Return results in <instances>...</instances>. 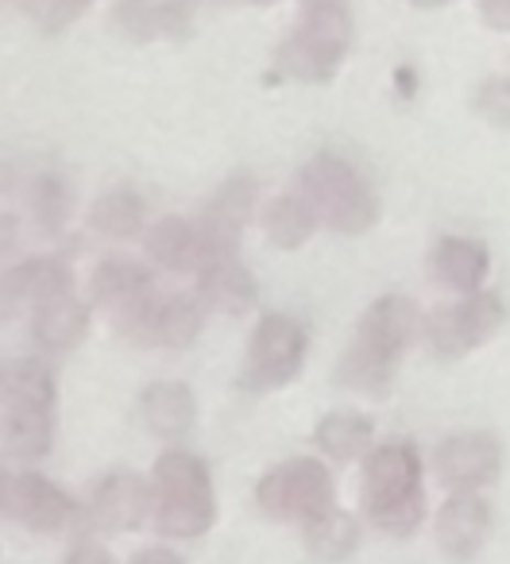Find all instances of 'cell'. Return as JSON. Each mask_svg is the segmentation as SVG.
I'll return each instance as SVG.
<instances>
[{
    "mask_svg": "<svg viewBox=\"0 0 510 564\" xmlns=\"http://www.w3.org/2000/svg\"><path fill=\"white\" fill-rule=\"evenodd\" d=\"M109 28L128 43H151L189 28V0H117Z\"/></svg>",
    "mask_w": 510,
    "mask_h": 564,
    "instance_id": "4fadbf2b",
    "label": "cell"
},
{
    "mask_svg": "<svg viewBox=\"0 0 510 564\" xmlns=\"http://www.w3.org/2000/svg\"><path fill=\"white\" fill-rule=\"evenodd\" d=\"M417 9H441V4H448V0H414Z\"/></svg>",
    "mask_w": 510,
    "mask_h": 564,
    "instance_id": "8d00e7d4",
    "label": "cell"
},
{
    "mask_svg": "<svg viewBox=\"0 0 510 564\" xmlns=\"http://www.w3.org/2000/svg\"><path fill=\"white\" fill-rule=\"evenodd\" d=\"M86 325H89V306H82L70 291V294H58V299L35 306L32 337L40 340L47 352H66V348H74L82 337H86Z\"/></svg>",
    "mask_w": 510,
    "mask_h": 564,
    "instance_id": "d6986e66",
    "label": "cell"
},
{
    "mask_svg": "<svg viewBox=\"0 0 510 564\" xmlns=\"http://www.w3.org/2000/svg\"><path fill=\"white\" fill-rule=\"evenodd\" d=\"M479 17L495 32H510V0H479Z\"/></svg>",
    "mask_w": 510,
    "mask_h": 564,
    "instance_id": "4dcf8cb0",
    "label": "cell"
},
{
    "mask_svg": "<svg viewBox=\"0 0 510 564\" xmlns=\"http://www.w3.org/2000/svg\"><path fill=\"white\" fill-rule=\"evenodd\" d=\"M0 510L40 533L66 530L78 514V507L63 487L43 479L40 471L24 468H0Z\"/></svg>",
    "mask_w": 510,
    "mask_h": 564,
    "instance_id": "ba28073f",
    "label": "cell"
},
{
    "mask_svg": "<svg viewBox=\"0 0 510 564\" xmlns=\"http://www.w3.org/2000/svg\"><path fill=\"white\" fill-rule=\"evenodd\" d=\"M132 564H182L171 549H143V553L132 556Z\"/></svg>",
    "mask_w": 510,
    "mask_h": 564,
    "instance_id": "836d02e7",
    "label": "cell"
},
{
    "mask_svg": "<svg viewBox=\"0 0 510 564\" xmlns=\"http://www.w3.org/2000/svg\"><path fill=\"white\" fill-rule=\"evenodd\" d=\"M487 525H491V514H487V502L476 499L471 491H460L441 507L437 514V538L441 549L456 561H468L476 556V549L484 545Z\"/></svg>",
    "mask_w": 510,
    "mask_h": 564,
    "instance_id": "e0dca14e",
    "label": "cell"
},
{
    "mask_svg": "<svg viewBox=\"0 0 510 564\" xmlns=\"http://www.w3.org/2000/svg\"><path fill=\"white\" fill-rule=\"evenodd\" d=\"M143 422L155 437H182L194 430V391L186 383H151L140 399Z\"/></svg>",
    "mask_w": 510,
    "mask_h": 564,
    "instance_id": "ffe728a7",
    "label": "cell"
},
{
    "mask_svg": "<svg viewBox=\"0 0 510 564\" xmlns=\"http://www.w3.org/2000/svg\"><path fill=\"white\" fill-rule=\"evenodd\" d=\"M9 182H12V163L4 155H0V194L9 189Z\"/></svg>",
    "mask_w": 510,
    "mask_h": 564,
    "instance_id": "d590c367",
    "label": "cell"
},
{
    "mask_svg": "<svg viewBox=\"0 0 510 564\" xmlns=\"http://www.w3.org/2000/svg\"><path fill=\"white\" fill-rule=\"evenodd\" d=\"M417 333V306L402 294H387V299L371 302L368 314L356 333V345L348 348L345 364H340V379L352 391L383 394L391 387L394 364L406 352V345Z\"/></svg>",
    "mask_w": 510,
    "mask_h": 564,
    "instance_id": "6da1fadb",
    "label": "cell"
},
{
    "mask_svg": "<svg viewBox=\"0 0 510 564\" xmlns=\"http://www.w3.org/2000/svg\"><path fill=\"white\" fill-rule=\"evenodd\" d=\"M151 507V491L135 471H112L94 491V522L101 530H135Z\"/></svg>",
    "mask_w": 510,
    "mask_h": 564,
    "instance_id": "2e32d148",
    "label": "cell"
},
{
    "mask_svg": "<svg viewBox=\"0 0 510 564\" xmlns=\"http://www.w3.org/2000/svg\"><path fill=\"white\" fill-rule=\"evenodd\" d=\"M302 360H306V329L286 314H268L251 333L240 383L248 391H275L299 376Z\"/></svg>",
    "mask_w": 510,
    "mask_h": 564,
    "instance_id": "52a82bcc",
    "label": "cell"
},
{
    "mask_svg": "<svg viewBox=\"0 0 510 564\" xmlns=\"http://www.w3.org/2000/svg\"><path fill=\"white\" fill-rule=\"evenodd\" d=\"M197 299L220 314H243L256 306V279L243 271L232 251H217L197 263Z\"/></svg>",
    "mask_w": 510,
    "mask_h": 564,
    "instance_id": "7c38bea8",
    "label": "cell"
},
{
    "mask_svg": "<svg viewBox=\"0 0 510 564\" xmlns=\"http://www.w3.org/2000/svg\"><path fill=\"white\" fill-rule=\"evenodd\" d=\"M66 564H112V556L105 553L101 545H94V541H86V545H78L70 553V561Z\"/></svg>",
    "mask_w": 510,
    "mask_h": 564,
    "instance_id": "1f68e13d",
    "label": "cell"
},
{
    "mask_svg": "<svg viewBox=\"0 0 510 564\" xmlns=\"http://www.w3.org/2000/svg\"><path fill=\"white\" fill-rule=\"evenodd\" d=\"M260 507L286 522H317L333 510V479L317 460H286L260 479Z\"/></svg>",
    "mask_w": 510,
    "mask_h": 564,
    "instance_id": "8992f818",
    "label": "cell"
},
{
    "mask_svg": "<svg viewBox=\"0 0 510 564\" xmlns=\"http://www.w3.org/2000/svg\"><path fill=\"white\" fill-rule=\"evenodd\" d=\"M17 236H20L17 217H12V213H0V256L17 248Z\"/></svg>",
    "mask_w": 510,
    "mask_h": 564,
    "instance_id": "d6a6232c",
    "label": "cell"
},
{
    "mask_svg": "<svg viewBox=\"0 0 510 564\" xmlns=\"http://www.w3.org/2000/svg\"><path fill=\"white\" fill-rule=\"evenodd\" d=\"M302 197H306L317 220H325V225L345 236L368 232L379 217V202L368 182H363V174L348 159L333 155V151H317L302 166Z\"/></svg>",
    "mask_w": 510,
    "mask_h": 564,
    "instance_id": "3957f363",
    "label": "cell"
},
{
    "mask_svg": "<svg viewBox=\"0 0 510 564\" xmlns=\"http://www.w3.org/2000/svg\"><path fill=\"white\" fill-rule=\"evenodd\" d=\"M89 4H94V0H17V9L47 35L66 32V28H70L74 20L89 9Z\"/></svg>",
    "mask_w": 510,
    "mask_h": 564,
    "instance_id": "83f0119b",
    "label": "cell"
},
{
    "mask_svg": "<svg viewBox=\"0 0 510 564\" xmlns=\"http://www.w3.org/2000/svg\"><path fill=\"white\" fill-rule=\"evenodd\" d=\"M94 299L109 310L112 317L128 322L132 314H140L143 306L151 302V279L135 259L112 256L105 263H97L94 271Z\"/></svg>",
    "mask_w": 510,
    "mask_h": 564,
    "instance_id": "5bb4252c",
    "label": "cell"
},
{
    "mask_svg": "<svg viewBox=\"0 0 510 564\" xmlns=\"http://www.w3.org/2000/svg\"><path fill=\"white\" fill-rule=\"evenodd\" d=\"M487 248L479 240H464V236H445L433 251V279L441 286L456 294H476L484 286V274H487Z\"/></svg>",
    "mask_w": 510,
    "mask_h": 564,
    "instance_id": "ac0fdd59",
    "label": "cell"
},
{
    "mask_svg": "<svg viewBox=\"0 0 510 564\" xmlns=\"http://www.w3.org/2000/svg\"><path fill=\"white\" fill-rule=\"evenodd\" d=\"M51 441H55V402H4V453L12 460H40L51 453Z\"/></svg>",
    "mask_w": 510,
    "mask_h": 564,
    "instance_id": "9a60e30c",
    "label": "cell"
},
{
    "mask_svg": "<svg viewBox=\"0 0 510 564\" xmlns=\"http://www.w3.org/2000/svg\"><path fill=\"white\" fill-rule=\"evenodd\" d=\"M0 402H4V368H0Z\"/></svg>",
    "mask_w": 510,
    "mask_h": 564,
    "instance_id": "74e56055",
    "label": "cell"
},
{
    "mask_svg": "<svg viewBox=\"0 0 510 564\" xmlns=\"http://www.w3.org/2000/svg\"><path fill=\"white\" fill-rule=\"evenodd\" d=\"M352 43V17L337 12H306L302 28L283 43L279 66L299 82H329Z\"/></svg>",
    "mask_w": 510,
    "mask_h": 564,
    "instance_id": "5b68a950",
    "label": "cell"
},
{
    "mask_svg": "<svg viewBox=\"0 0 510 564\" xmlns=\"http://www.w3.org/2000/svg\"><path fill=\"white\" fill-rule=\"evenodd\" d=\"M20 302H24V291H20L17 267H12V271H0V325L17 317Z\"/></svg>",
    "mask_w": 510,
    "mask_h": 564,
    "instance_id": "f546056e",
    "label": "cell"
},
{
    "mask_svg": "<svg viewBox=\"0 0 510 564\" xmlns=\"http://www.w3.org/2000/svg\"><path fill=\"white\" fill-rule=\"evenodd\" d=\"M148 256L166 271H189L202 263V232L189 220L166 217L148 232Z\"/></svg>",
    "mask_w": 510,
    "mask_h": 564,
    "instance_id": "44dd1931",
    "label": "cell"
},
{
    "mask_svg": "<svg viewBox=\"0 0 510 564\" xmlns=\"http://www.w3.org/2000/svg\"><path fill=\"white\" fill-rule=\"evenodd\" d=\"M310 549H314L322 561H340L356 549L360 541V530H356V518L352 514H340V510H329L325 518L310 522V533H306Z\"/></svg>",
    "mask_w": 510,
    "mask_h": 564,
    "instance_id": "484cf974",
    "label": "cell"
},
{
    "mask_svg": "<svg viewBox=\"0 0 510 564\" xmlns=\"http://www.w3.org/2000/svg\"><path fill=\"white\" fill-rule=\"evenodd\" d=\"M205 306L194 294H174V299H151L140 314L120 322V333L143 345H166V348H186L202 329Z\"/></svg>",
    "mask_w": 510,
    "mask_h": 564,
    "instance_id": "30bf717a",
    "label": "cell"
},
{
    "mask_svg": "<svg viewBox=\"0 0 510 564\" xmlns=\"http://www.w3.org/2000/svg\"><path fill=\"white\" fill-rule=\"evenodd\" d=\"M302 9L306 12H337V9H348V0H302Z\"/></svg>",
    "mask_w": 510,
    "mask_h": 564,
    "instance_id": "e575fe53",
    "label": "cell"
},
{
    "mask_svg": "<svg viewBox=\"0 0 510 564\" xmlns=\"http://www.w3.org/2000/svg\"><path fill=\"white\" fill-rule=\"evenodd\" d=\"M368 441H371V422L360 414H345L340 410V414L322 417V425H317V445L333 460H356L368 448Z\"/></svg>",
    "mask_w": 510,
    "mask_h": 564,
    "instance_id": "cb8c5ba5",
    "label": "cell"
},
{
    "mask_svg": "<svg viewBox=\"0 0 510 564\" xmlns=\"http://www.w3.org/2000/svg\"><path fill=\"white\" fill-rule=\"evenodd\" d=\"M263 225H268V240L275 243V248L291 251V248H302V243L314 236L317 217H314V209H310L302 194H283V197H275V202L268 205V213H263Z\"/></svg>",
    "mask_w": 510,
    "mask_h": 564,
    "instance_id": "7402d4cb",
    "label": "cell"
},
{
    "mask_svg": "<svg viewBox=\"0 0 510 564\" xmlns=\"http://www.w3.org/2000/svg\"><path fill=\"white\" fill-rule=\"evenodd\" d=\"M502 325V302L495 294H468L456 306H441L425 325L430 348L441 360H456V356L471 352L476 345H484L495 329Z\"/></svg>",
    "mask_w": 510,
    "mask_h": 564,
    "instance_id": "9c48e42d",
    "label": "cell"
},
{
    "mask_svg": "<svg viewBox=\"0 0 510 564\" xmlns=\"http://www.w3.org/2000/svg\"><path fill=\"white\" fill-rule=\"evenodd\" d=\"M363 510L387 533H410L422 522V460L414 445H379L363 464Z\"/></svg>",
    "mask_w": 510,
    "mask_h": 564,
    "instance_id": "7a4b0ae2",
    "label": "cell"
},
{
    "mask_svg": "<svg viewBox=\"0 0 510 564\" xmlns=\"http://www.w3.org/2000/svg\"><path fill=\"white\" fill-rule=\"evenodd\" d=\"M143 213H148L143 197L128 186H117L94 202V209H89V225H94L101 236H117V240H124V236H135L143 228Z\"/></svg>",
    "mask_w": 510,
    "mask_h": 564,
    "instance_id": "603a6c76",
    "label": "cell"
},
{
    "mask_svg": "<svg viewBox=\"0 0 510 564\" xmlns=\"http://www.w3.org/2000/svg\"><path fill=\"white\" fill-rule=\"evenodd\" d=\"M499 445L484 433H460L437 448V476L453 491H476L499 476Z\"/></svg>",
    "mask_w": 510,
    "mask_h": 564,
    "instance_id": "8fae6325",
    "label": "cell"
},
{
    "mask_svg": "<svg viewBox=\"0 0 510 564\" xmlns=\"http://www.w3.org/2000/svg\"><path fill=\"white\" fill-rule=\"evenodd\" d=\"M243 4H275V0H243Z\"/></svg>",
    "mask_w": 510,
    "mask_h": 564,
    "instance_id": "f35d334b",
    "label": "cell"
},
{
    "mask_svg": "<svg viewBox=\"0 0 510 564\" xmlns=\"http://www.w3.org/2000/svg\"><path fill=\"white\" fill-rule=\"evenodd\" d=\"M476 109L484 112V120L499 128H510V78H487L476 89Z\"/></svg>",
    "mask_w": 510,
    "mask_h": 564,
    "instance_id": "f1b7e54d",
    "label": "cell"
},
{
    "mask_svg": "<svg viewBox=\"0 0 510 564\" xmlns=\"http://www.w3.org/2000/svg\"><path fill=\"white\" fill-rule=\"evenodd\" d=\"M32 213L47 236L63 232V225L70 220V186L58 174H40L32 186Z\"/></svg>",
    "mask_w": 510,
    "mask_h": 564,
    "instance_id": "4316f807",
    "label": "cell"
},
{
    "mask_svg": "<svg viewBox=\"0 0 510 564\" xmlns=\"http://www.w3.org/2000/svg\"><path fill=\"white\" fill-rule=\"evenodd\" d=\"M159 484V530L166 538H197L213 525V484L209 468L186 448H171L155 464Z\"/></svg>",
    "mask_w": 510,
    "mask_h": 564,
    "instance_id": "277c9868",
    "label": "cell"
},
{
    "mask_svg": "<svg viewBox=\"0 0 510 564\" xmlns=\"http://www.w3.org/2000/svg\"><path fill=\"white\" fill-rule=\"evenodd\" d=\"M17 279H20V291H24V302H51L58 294H70V267L55 256H35L24 259L17 267Z\"/></svg>",
    "mask_w": 510,
    "mask_h": 564,
    "instance_id": "d4e9b609",
    "label": "cell"
}]
</instances>
